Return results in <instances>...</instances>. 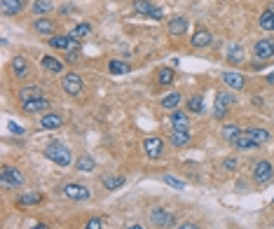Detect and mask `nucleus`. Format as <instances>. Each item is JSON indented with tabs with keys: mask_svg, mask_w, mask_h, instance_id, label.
<instances>
[{
	"mask_svg": "<svg viewBox=\"0 0 274 229\" xmlns=\"http://www.w3.org/2000/svg\"><path fill=\"white\" fill-rule=\"evenodd\" d=\"M45 157H47L49 162H54L56 166H70V162H73L70 150L66 148L63 143H59V141L49 143L47 148H45Z\"/></svg>",
	"mask_w": 274,
	"mask_h": 229,
	"instance_id": "1",
	"label": "nucleus"
},
{
	"mask_svg": "<svg viewBox=\"0 0 274 229\" xmlns=\"http://www.w3.org/2000/svg\"><path fill=\"white\" fill-rule=\"evenodd\" d=\"M134 12L145 14V17H150V19H155V21L164 19V12H162L152 0H134Z\"/></svg>",
	"mask_w": 274,
	"mask_h": 229,
	"instance_id": "2",
	"label": "nucleus"
},
{
	"mask_svg": "<svg viewBox=\"0 0 274 229\" xmlns=\"http://www.w3.org/2000/svg\"><path fill=\"white\" fill-rule=\"evenodd\" d=\"M0 180H3V185H7V187L19 189L21 185H24V175H21V171L17 169V166H3Z\"/></svg>",
	"mask_w": 274,
	"mask_h": 229,
	"instance_id": "3",
	"label": "nucleus"
},
{
	"mask_svg": "<svg viewBox=\"0 0 274 229\" xmlns=\"http://www.w3.org/2000/svg\"><path fill=\"white\" fill-rule=\"evenodd\" d=\"M61 89L68 96H80L82 94V77L77 73H66L61 77Z\"/></svg>",
	"mask_w": 274,
	"mask_h": 229,
	"instance_id": "4",
	"label": "nucleus"
},
{
	"mask_svg": "<svg viewBox=\"0 0 274 229\" xmlns=\"http://www.w3.org/2000/svg\"><path fill=\"white\" fill-rule=\"evenodd\" d=\"M63 194L73 199V201H87L92 196L89 187L87 185H80V182H68V185H63Z\"/></svg>",
	"mask_w": 274,
	"mask_h": 229,
	"instance_id": "5",
	"label": "nucleus"
},
{
	"mask_svg": "<svg viewBox=\"0 0 274 229\" xmlns=\"http://www.w3.org/2000/svg\"><path fill=\"white\" fill-rule=\"evenodd\" d=\"M274 178V169L269 162H255L253 164V180L258 182V185H265V182H269Z\"/></svg>",
	"mask_w": 274,
	"mask_h": 229,
	"instance_id": "6",
	"label": "nucleus"
},
{
	"mask_svg": "<svg viewBox=\"0 0 274 229\" xmlns=\"http://www.w3.org/2000/svg\"><path fill=\"white\" fill-rule=\"evenodd\" d=\"M234 103V96L230 94V91H220L218 96H216V105H213V117L216 120H223L227 114V108Z\"/></svg>",
	"mask_w": 274,
	"mask_h": 229,
	"instance_id": "7",
	"label": "nucleus"
},
{
	"mask_svg": "<svg viewBox=\"0 0 274 229\" xmlns=\"http://www.w3.org/2000/svg\"><path fill=\"white\" fill-rule=\"evenodd\" d=\"M173 220H176L173 213H169L166 208H159V206H157V208L150 210V222L155 224V227H171Z\"/></svg>",
	"mask_w": 274,
	"mask_h": 229,
	"instance_id": "8",
	"label": "nucleus"
},
{
	"mask_svg": "<svg viewBox=\"0 0 274 229\" xmlns=\"http://www.w3.org/2000/svg\"><path fill=\"white\" fill-rule=\"evenodd\" d=\"M143 150H145V155L150 157V159H159L162 157V152H164V141L162 138H145L143 141Z\"/></svg>",
	"mask_w": 274,
	"mask_h": 229,
	"instance_id": "9",
	"label": "nucleus"
},
{
	"mask_svg": "<svg viewBox=\"0 0 274 229\" xmlns=\"http://www.w3.org/2000/svg\"><path fill=\"white\" fill-rule=\"evenodd\" d=\"M253 54L258 59H272L274 56V40L272 38H262L253 45Z\"/></svg>",
	"mask_w": 274,
	"mask_h": 229,
	"instance_id": "10",
	"label": "nucleus"
},
{
	"mask_svg": "<svg viewBox=\"0 0 274 229\" xmlns=\"http://www.w3.org/2000/svg\"><path fill=\"white\" fill-rule=\"evenodd\" d=\"M188 28H190V21L185 19V17H173V19L166 24V31H169V35H173V38L185 35L188 33Z\"/></svg>",
	"mask_w": 274,
	"mask_h": 229,
	"instance_id": "11",
	"label": "nucleus"
},
{
	"mask_svg": "<svg viewBox=\"0 0 274 229\" xmlns=\"http://www.w3.org/2000/svg\"><path fill=\"white\" fill-rule=\"evenodd\" d=\"M49 45L54 49H70V47H80V42L75 38H70V35H52V40Z\"/></svg>",
	"mask_w": 274,
	"mask_h": 229,
	"instance_id": "12",
	"label": "nucleus"
},
{
	"mask_svg": "<svg viewBox=\"0 0 274 229\" xmlns=\"http://www.w3.org/2000/svg\"><path fill=\"white\" fill-rule=\"evenodd\" d=\"M35 98H45V91H42L40 87L31 84V87H21V89H19V101H21V103L35 101Z\"/></svg>",
	"mask_w": 274,
	"mask_h": 229,
	"instance_id": "13",
	"label": "nucleus"
},
{
	"mask_svg": "<svg viewBox=\"0 0 274 229\" xmlns=\"http://www.w3.org/2000/svg\"><path fill=\"white\" fill-rule=\"evenodd\" d=\"M223 82H225L230 89H244L246 87V80L241 73H232V70H225L223 73Z\"/></svg>",
	"mask_w": 274,
	"mask_h": 229,
	"instance_id": "14",
	"label": "nucleus"
},
{
	"mask_svg": "<svg viewBox=\"0 0 274 229\" xmlns=\"http://www.w3.org/2000/svg\"><path fill=\"white\" fill-rule=\"evenodd\" d=\"M24 112L28 114H38V112H45L49 108V101L47 98H35V101H28V103H21Z\"/></svg>",
	"mask_w": 274,
	"mask_h": 229,
	"instance_id": "15",
	"label": "nucleus"
},
{
	"mask_svg": "<svg viewBox=\"0 0 274 229\" xmlns=\"http://www.w3.org/2000/svg\"><path fill=\"white\" fill-rule=\"evenodd\" d=\"M33 28H35V33H40V35H54V31H56V21L47 19V17H42V19L33 21Z\"/></svg>",
	"mask_w": 274,
	"mask_h": 229,
	"instance_id": "16",
	"label": "nucleus"
},
{
	"mask_svg": "<svg viewBox=\"0 0 274 229\" xmlns=\"http://www.w3.org/2000/svg\"><path fill=\"white\" fill-rule=\"evenodd\" d=\"M169 120H171L173 131H188V127H190V117L185 112H180V110H173Z\"/></svg>",
	"mask_w": 274,
	"mask_h": 229,
	"instance_id": "17",
	"label": "nucleus"
},
{
	"mask_svg": "<svg viewBox=\"0 0 274 229\" xmlns=\"http://www.w3.org/2000/svg\"><path fill=\"white\" fill-rule=\"evenodd\" d=\"M211 33H209V31H206V28H202L199 26L197 31H195V35H192V47H209V45H211Z\"/></svg>",
	"mask_w": 274,
	"mask_h": 229,
	"instance_id": "18",
	"label": "nucleus"
},
{
	"mask_svg": "<svg viewBox=\"0 0 274 229\" xmlns=\"http://www.w3.org/2000/svg\"><path fill=\"white\" fill-rule=\"evenodd\" d=\"M0 10H3V14H7V17H17V14L24 10V0H3V3H0Z\"/></svg>",
	"mask_w": 274,
	"mask_h": 229,
	"instance_id": "19",
	"label": "nucleus"
},
{
	"mask_svg": "<svg viewBox=\"0 0 274 229\" xmlns=\"http://www.w3.org/2000/svg\"><path fill=\"white\" fill-rule=\"evenodd\" d=\"M40 127L42 129H59V127H63V117H61V114H56V112L42 114V117H40Z\"/></svg>",
	"mask_w": 274,
	"mask_h": 229,
	"instance_id": "20",
	"label": "nucleus"
},
{
	"mask_svg": "<svg viewBox=\"0 0 274 229\" xmlns=\"http://www.w3.org/2000/svg\"><path fill=\"white\" fill-rule=\"evenodd\" d=\"M227 59L232 61V63H241V61L246 59V52L241 47V42H230V47H227Z\"/></svg>",
	"mask_w": 274,
	"mask_h": 229,
	"instance_id": "21",
	"label": "nucleus"
},
{
	"mask_svg": "<svg viewBox=\"0 0 274 229\" xmlns=\"http://www.w3.org/2000/svg\"><path fill=\"white\" fill-rule=\"evenodd\" d=\"M251 138H253L255 145H265V143H269V138H272V134H269L267 129H260V127H253L246 131Z\"/></svg>",
	"mask_w": 274,
	"mask_h": 229,
	"instance_id": "22",
	"label": "nucleus"
},
{
	"mask_svg": "<svg viewBox=\"0 0 274 229\" xmlns=\"http://www.w3.org/2000/svg\"><path fill=\"white\" fill-rule=\"evenodd\" d=\"M42 68H45L47 73H61L63 61L56 59V56H42Z\"/></svg>",
	"mask_w": 274,
	"mask_h": 229,
	"instance_id": "23",
	"label": "nucleus"
},
{
	"mask_svg": "<svg viewBox=\"0 0 274 229\" xmlns=\"http://www.w3.org/2000/svg\"><path fill=\"white\" fill-rule=\"evenodd\" d=\"M232 145H234L237 150H241V152H244V150H255V148H258V145L253 143V138H251V136H248L246 131H241V136L232 143Z\"/></svg>",
	"mask_w": 274,
	"mask_h": 229,
	"instance_id": "24",
	"label": "nucleus"
},
{
	"mask_svg": "<svg viewBox=\"0 0 274 229\" xmlns=\"http://www.w3.org/2000/svg\"><path fill=\"white\" fill-rule=\"evenodd\" d=\"M42 201V194H38V192H28V194H21L19 199H17V206H21V208H26V206H35V203Z\"/></svg>",
	"mask_w": 274,
	"mask_h": 229,
	"instance_id": "25",
	"label": "nucleus"
},
{
	"mask_svg": "<svg viewBox=\"0 0 274 229\" xmlns=\"http://www.w3.org/2000/svg\"><path fill=\"white\" fill-rule=\"evenodd\" d=\"M12 70L17 77H28V63L24 56H14L12 59Z\"/></svg>",
	"mask_w": 274,
	"mask_h": 229,
	"instance_id": "26",
	"label": "nucleus"
},
{
	"mask_svg": "<svg viewBox=\"0 0 274 229\" xmlns=\"http://www.w3.org/2000/svg\"><path fill=\"white\" fill-rule=\"evenodd\" d=\"M220 136H223L227 143H234L241 136V129L237 127V124H225V127H223V131H220Z\"/></svg>",
	"mask_w": 274,
	"mask_h": 229,
	"instance_id": "27",
	"label": "nucleus"
},
{
	"mask_svg": "<svg viewBox=\"0 0 274 229\" xmlns=\"http://www.w3.org/2000/svg\"><path fill=\"white\" fill-rule=\"evenodd\" d=\"M101 182H103V187L106 189H120L127 180H124V175H103Z\"/></svg>",
	"mask_w": 274,
	"mask_h": 229,
	"instance_id": "28",
	"label": "nucleus"
},
{
	"mask_svg": "<svg viewBox=\"0 0 274 229\" xmlns=\"http://www.w3.org/2000/svg\"><path fill=\"white\" fill-rule=\"evenodd\" d=\"M258 24H260L262 31H267V33H272V31H274V12L265 10V12L260 14V19H258Z\"/></svg>",
	"mask_w": 274,
	"mask_h": 229,
	"instance_id": "29",
	"label": "nucleus"
},
{
	"mask_svg": "<svg viewBox=\"0 0 274 229\" xmlns=\"http://www.w3.org/2000/svg\"><path fill=\"white\" fill-rule=\"evenodd\" d=\"M77 171H82V173H92L94 171V166H96V162L92 159V155H82L80 159H77Z\"/></svg>",
	"mask_w": 274,
	"mask_h": 229,
	"instance_id": "30",
	"label": "nucleus"
},
{
	"mask_svg": "<svg viewBox=\"0 0 274 229\" xmlns=\"http://www.w3.org/2000/svg\"><path fill=\"white\" fill-rule=\"evenodd\" d=\"M171 145H176V148L190 145V134H188V131H173L171 134Z\"/></svg>",
	"mask_w": 274,
	"mask_h": 229,
	"instance_id": "31",
	"label": "nucleus"
},
{
	"mask_svg": "<svg viewBox=\"0 0 274 229\" xmlns=\"http://www.w3.org/2000/svg\"><path fill=\"white\" fill-rule=\"evenodd\" d=\"M92 33V24H87V21H82V24H77V26H73V31H70V38H75V40H80V38H84V35Z\"/></svg>",
	"mask_w": 274,
	"mask_h": 229,
	"instance_id": "32",
	"label": "nucleus"
},
{
	"mask_svg": "<svg viewBox=\"0 0 274 229\" xmlns=\"http://www.w3.org/2000/svg\"><path fill=\"white\" fill-rule=\"evenodd\" d=\"M180 98H183V96H180L178 91H171V94H166L164 98H162V108L173 110V108H176V105L180 103Z\"/></svg>",
	"mask_w": 274,
	"mask_h": 229,
	"instance_id": "33",
	"label": "nucleus"
},
{
	"mask_svg": "<svg viewBox=\"0 0 274 229\" xmlns=\"http://www.w3.org/2000/svg\"><path fill=\"white\" fill-rule=\"evenodd\" d=\"M108 68H110V73H115V75L129 73V63H124V61H120V59H113L108 63Z\"/></svg>",
	"mask_w": 274,
	"mask_h": 229,
	"instance_id": "34",
	"label": "nucleus"
},
{
	"mask_svg": "<svg viewBox=\"0 0 274 229\" xmlns=\"http://www.w3.org/2000/svg\"><path fill=\"white\" fill-rule=\"evenodd\" d=\"M173 77H176V75H173V68H159L157 70V82L159 84H171Z\"/></svg>",
	"mask_w": 274,
	"mask_h": 229,
	"instance_id": "35",
	"label": "nucleus"
},
{
	"mask_svg": "<svg viewBox=\"0 0 274 229\" xmlns=\"http://www.w3.org/2000/svg\"><path fill=\"white\" fill-rule=\"evenodd\" d=\"M52 7H54V3H49V0H35L31 10H33V14H47Z\"/></svg>",
	"mask_w": 274,
	"mask_h": 229,
	"instance_id": "36",
	"label": "nucleus"
},
{
	"mask_svg": "<svg viewBox=\"0 0 274 229\" xmlns=\"http://www.w3.org/2000/svg\"><path fill=\"white\" fill-rule=\"evenodd\" d=\"M188 110L190 112H204V98L202 96H192L188 101Z\"/></svg>",
	"mask_w": 274,
	"mask_h": 229,
	"instance_id": "37",
	"label": "nucleus"
},
{
	"mask_svg": "<svg viewBox=\"0 0 274 229\" xmlns=\"http://www.w3.org/2000/svg\"><path fill=\"white\" fill-rule=\"evenodd\" d=\"M164 182L166 185H171L173 189H185V182L178 180V178H173V175H164Z\"/></svg>",
	"mask_w": 274,
	"mask_h": 229,
	"instance_id": "38",
	"label": "nucleus"
},
{
	"mask_svg": "<svg viewBox=\"0 0 274 229\" xmlns=\"http://www.w3.org/2000/svg\"><path fill=\"white\" fill-rule=\"evenodd\" d=\"M84 229H103V222L99 217H89V220L84 222Z\"/></svg>",
	"mask_w": 274,
	"mask_h": 229,
	"instance_id": "39",
	"label": "nucleus"
},
{
	"mask_svg": "<svg viewBox=\"0 0 274 229\" xmlns=\"http://www.w3.org/2000/svg\"><path fill=\"white\" fill-rule=\"evenodd\" d=\"M7 129H10L12 134H17V136H21V134H24V129H21L19 124H17V122H10V124H7Z\"/></svg>",
	"mask_w": 274,
	"mask_h": 229,
	"instance_id": "40",
	"label": "nucleus"
},
{
	"mask_svg": "<svg viewBox=\"0 0 274 229\" xmlns=\"http://www.w3.org/2000/svg\"><path fill=\"white\" fill-rule=\"evenodd\" d=\"M223 169H225V171H234V169H237V162H234V159H225V162H223Z\"/></svg>",
	"mask_w": 274,
	"mask_h": 229,
	"instance_id": "41",
	"label": "nucleus"
},
{
	"mask_svg": "<svg viewBox=\"0 0 274 229\" xmlns=\"http://www.w3.org/2000/svg\"><path fill=\"white\" fill-rule=\"evenodd\" d=\"M178 229H199L195 222H183V224H178Z\"/></svg>",
	"mask_w": 274,
	"mask_h": 229,
	"instance_id": "42",
	"label": "nucleus"
},
{
	"mask_svg": "<svg viewBox=\"0 0 274 229\" xmlns=\"http://www.w3.org/2000/svg\"><path fill=\"white\" fill-rule=\"evenodd\" d=\"M265 82H267V84H274V73H269L267 77H265Z\"/></svg>",
	"mask_w": 274,
	"mask_h": 229,
	"instance_id": "43",
	"label": "nucleus"
},
{
	"mask_svg": "<svg viewBox=\"0 0 274 229\" xmlns=\"http://www.w3.org/2000/svg\"><path fill=\"white\" fill-rule=\"evenodd\" d=\"M33 229H49V227L45 222H38V224H33Z\"/></svg>",
	"mask_w": 274,
	"mask_h": 229,
	"instance_id": "44",
	"label": "nucleus"
},
{
	"mask_svg": "<svg viewBox=\"0 0 274 229\" xmlns=\"http://www.w3.org/2000/svg\"><path fill=\"white\" fill-rule=\"evenodd\" d=\"M127 229H145V227H141V224H131V227H127Z\"/></svg>",
	"mask_w": 274,
	"mask_h": 229,
	"instance_id": "45",
	"label": "nucleus"
},
{
	"mask_svg": "<svg viewBox=\"0 0 274 229\" xmlns=\"http://www.w3.org/2000/svg\"><path fill=\"white\" fill-rule=\"evenodd\" d=\"M267 10H269V12H274V3H269V7H267Z\"/></svg>",
	"mask_w": 274,
	"mask_h": 229,
	"instance_id": "46",
	"label": "nucleus"
},
{
	"mask_svg": "<svg viewBox=\"0 0 274 229\" xmlns=\"http://www.w3.org/2000/svg\"><path fill=\"white\" fill-rule=\"evenodd\" d=\"M272 201H274V199H272Z\"/></svg>",
	"mask_w": 274,
	"mask_h": 229,
	"instance_id": "47",
	"label": "nucleus"
}]
</instances>
